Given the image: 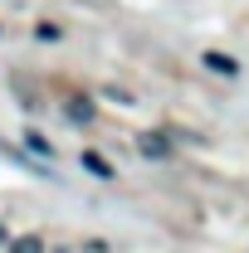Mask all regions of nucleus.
I'll return each instance as SVG.
<instances>
[{"label": "nucleus", "mask_w": 249, "mask_h": 253, "mask_svg": "<svg viewBox=\"0 0 249 253\" xmlns=\"http://www.w3.org/2000/svg\"><path fill=\"white\" fill-rule=\"evenodd\" d=\"M25 141H30V151H39V156H49V141H44V136H39L34 126H30V131H25Z\"/></svg>", "instance_id": "0eeeda50"}, {"label": "nucleus", "mask_w": 249, "mask_h": 253, "mask_svg": "<svg viewBox=\"0 0 249 253\" xmlns=\"http://www.w3.org/2000/svg\"><path fill=\"white\" fill-rule=\"evenodd\" d=\"M68 122L88 126L93 122V102H88V97H68Z\"/></svg>", "instance_id": "7ed1b4c3"}, {"label": "nucleus", "mask_w": 249, "mask_h": 253, "mask_svg": "<svg viewBox=\"0 0 249 253\" xmlns=\"http://www.w3.org/2000/svg\"><path fill=\"white\" fill-rule=\"evenodd\" d=\"M78 161H83V170H93V175H103V180H113V166L98 156V151H83Z\"/></svg>", "instance_id": "20e7f679"}, {"label": "nucleus", "mask_w": 249, "mask_h": 253, "mask_svg": "<svg viewBox=\"0 0 249 253\" xmlns=\"http://www.w3.org/2000/svg\"><path fill=\"white\" fill-rule=\"evenodd\" d=\"M137 151L147 161H171V141H166L161 131H142V136H137Z\"/></svg>", "instance_id": "f257e3e1"}, {"label": "nucleus", "mask_w": 249, "mask_h": 253, "mask_svg": "<svg viewBox=\"0 0 249 253\" xmlns=\"http://www.w3.org/2000/svg\"><path fill=\"white\" fill-rule=\"evenodd\" d=\"M10 253H44V244H39V234H20V239H10Z\"/></svg>", "instance_id": "39448f33"}, {"label": "nucleus", "mask_w": 249, "mask_h": 253, "mask_svg": "<svg viewBox=\"0 0 249 253\" xmlns=\"http://www.w3.org/2000/svg\"><path fill=\"white\" fill-rule=\"evenodd\" d=\"M34 39H44V44H59V25H34Z\"/></svg>", "instance_id": "423d86ee"}, {"label": "nucleus", "mask_w": 249, "mask_h": 253, "mask_svg": "<svg viewBox=\"0 0 249 253\" xmlns=\"http://www.w3.org/2000/svg\"><path fill=\"white\" fill-rule=\"evenodd\" d=\"M200 63L210 68V73H225V78H240V59H230V54H200Z\"/></svg>", "instance_id": "f03ea898"}]
</instances>
